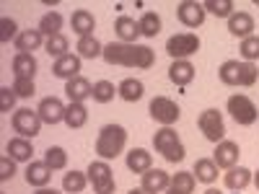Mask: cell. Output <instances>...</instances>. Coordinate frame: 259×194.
<instances>
[{
    "instance_id": "1",
    "label": "cell",
    "mask_w": 259,
    "mask_h": 194,
    "mask_svg": "<svg viewBox=\"0 0 259 194\" xmlns=\"http://www.w3.org/2000/svg\"><path fill=\"white\" fill-rule=\"evenodd\" d=\"M104 62L106 65H122V68H135V70H148V68H153L156 55L148 44L109 41V44H104Z\"/></svg>"
},
{
    "instance_id": "2",
    "label": "cell",
    "mask_w": 259,
    "mask_h": 194,
    "mask_svg": "<svg viewBox=\"0 0 259 194\" xmlns=\"http://www.w3.org/2000/svg\"><path fill=\"white\" fill-rule=\"evenodd\" d=\"M124 145H127V129L122 124H104L96 135V156L101 161H114L124 153Z\"/></svg>"
},
{
    "instance_id": "3",
    "label": "cell",
    "mask_w": 259,
    "mask_h": 194,
    "mask_svg": "<svg viewBox=\"0 0 259 194\" xmlns=\"http://www.w3.org/2000/svg\"><path fill=\"white\" fill-rule=\"evenodd\" d=\"M153 148H156V153H161L168 163H179L187 156V150L179 140V132L174 127H161L153 135Z\"/></svg>"
},
{
    "instance_id": "4",
    "label": "cell",
    "mask_w": 259,
    "mask_h": 194,
    "mask_svg": "<svg viewBox=\"0 0 259 194\" xmlns=\"http://www.w3.org/2000/svg\"><path fill=\"white\" fill-rule=\"evenodd\" d=\"M89 184L94 186V194H114L117 189V179H114V171L109 166V161H91L89 166Z\"/></svg>"
},
{
    "instance_id": "5",
    "label": "cell",
    "mask_w": 259,
    "mask_h": 194,
    "mask_svg": "<svg viewBox=\"0 0 259 194\" xmlns=\"http://www.w3.org/2000/svg\"><path fill=\"white\" fill-rule=\"evenodd\" d=\"M148 112H150V119H153L156 124H161V127H174V124L179 122V117H182L179 104L171 101L168 96H156V99H150Z\"/></svg>"
},
{
    "instance_id": "6",
    "label": "cell",
    "mask_w": 259,
    "mask_h": 194,
    "mask_svg": "<svg viewBox=\"0 0 259 194\" xmlns=\"http://www.w3.org/2000/svg\"><path fill=\"white\" fill-rule=\"evenodd\" d=\"M41 117H39V112L36 109H16L13 112V117H11V127H13V132L18 135V137H26V140H34L39 132H41Z\"/></svg>"
},
{
    "instance_id": "7",
    "label": "cell",
    "mask_w": 259,
    "mask_h": 194,
    "mask_svg": "<svg viewBox=\"0 0 259 194\" xmlns=\"http://www.w3.org/2000/svg\"><path fill=\"white\" fill-rule=\"evenodd\" d=\"M226 106H228V114L233 117V122L241 124V127H251V124L259 119L256 104H254L249 96H244V93H233Z\"/></svg>"
},
{
    "instance_id": "8",
    "label": "cell",
    "mask_w": 259,
    "mask_h": 194,
    "mask_svg": "<svg viewBox=\"0 0 259 194\" xmlns=\"http://www.w3.org/2000/svg\"><path fill=\"white\" fill-rule=\"evenodd\" d=\"M166 52H168L171 60H189L192 55L200 52V36L192 34V31H182V34L168 36Z\"/></svg>"
},
{
    "instance_id": "9",
    "label": "cell",
    "mask_w": 259,
    "mask_h": 194,
    "mask_svg": "<svg viewBox=\"0 0 259 194\" xmlns=\"http://www.w3.org/2000/svg\"><path fill=\"white\" fill-rule=\"evenodd\" d=\"M197 127H200V132L205 135V140H210V142H215V145L226 140V122H223V114H221L218 109H205V112H200Z\"/></svg>"
},
{
    "instance_id": "10",
    "label": "cell",
    "mask_w": 259,
    "mask_h": 194,
    "mask_svg": "<svg viewBox=\"0 0 259 194\" xmlns=\"http://www.w3.org/2000/svg\"><path fill=\"white\" fill-rule=\"evenodd\" d=\"M205 6L197 3V0H182V3L177 6V18H179V24L187 26V29H197L205 24Z\"/></svg>"
},
{
    "instance_id": "11",
    "label": "cell",
    "mask_w": 259,
    "mask_h": 194,
    "mask_svg": "<svg viewBox=\"0 0 259 194\" xmlns=\"http://www.w3.org/2000/svg\"><path fill=\"white\" fill-rule=\"evenodd\" d=\"M239 158H241V148L239 142H233V140H223L215 145L212 150V161L218 168H233V166H239Z\"/></svg>"
},
{
    "instance_id": "12",
    "label": "cell",
    "mask_w": 259,
    "mask_h": 194,
    "mask_svg": "<svg viewBox=\"0 0 259 194\" xmlns=\"http://www.w3.org/2000/svg\"><path fill=\"white\" fill-rule=\"evenodd\" d=\"M65 109H68V106H65L57 96H47V99H41V101H39V106H36V112H39L41 122L50 124V127H55V124L65 122Z\"/></svg>"
},
{
    "instance_id": "13",
    "label": "cell",
    "mask_w": 259,
    "mask_h": 194,
    "mask_svg": "<svg viewBox=\"0 0 259 194\" xmlns=\"http://www.w3.org/2000/svg\"><path fill=\"white\" fill-rule=\"evenodd\" d=\"M140 186L150 194H163L171 186V174H166L163 168H150L140 176Z\"/></svg>"
},
{
    "instance_id": "14",
    "label": "cell",
    "mask_w": 259,
    "mask_h": 194,
    "mask_svg": "<svg viewBox=\"0 0 259 194\" xmlns=\"http://www.w3.org/2000/svg\"><path fill=\"white\" fill-rule=\"evenodd\" d=\"M52 75L60 78V80H65V83L78 78L80 75V57L78 55H65V57L55 60L52 62Z\"/></svg>"
},
{
    "instance_id": "15",
    "label": "cell",
    "mask_w": 259,
    "mask_h": 194,
    "mask_svg": "<svg viewBox=\"0 0 259 194\" xmlns=\"http://www.w3.org/2000/svg\"><path fill=\"white\" fill-rule=\"evenodd\" d=\"M6 156H11L16 163H31L34 161V145L26 137H11L6 142Z\"/></svg>"
},
{
    "instance_id": "16",
    "label": "cell",
    "mask_w": 259,
    "mask_h": 194,
    "mask_svg": "<svg viewBox=\"0 0 259 194\" xmlns=\"http://www.w3.org/2000/svg\"><path fill=\"white\" fill-rule=\"evenodd\" d=\"M91 93H94V83L83 75L65 83V96L70 99V104H85V99H91Z\"/></svg>"
},
{
    "instance_id": "17",
    "label": "cell",
    "mask_w": 259,
    "mask_h": 194,
    "mask_svg": "<svg viewBox=\"0 0 259 194\" xmlns=\"http://www.w3.org/2000/svg\"><path fill=\"white\" fill-rule=\"evenodd\" d=\"M24 174H26V184L34 186V189L50 186V179H52V171H50V166H47L45 161H31V163H26Z\"/></svg>"
},
{
    "instance_id": "18",
    "label": "cell",
    "mask_w": 259,
    "mask_h": 194,
    "mask_svg": "<svg viewBox=\"0 0 259 194\" xmlns=\"http://www.w3.org/2000/svg\"><path fill=\"white\" fill-rule=\"evenodd\" d=\"M45 34H41L39 29H24L18 36H16V50L21 52V55H34V50H41L45 47Z\"/></svg>"
},
{
    "instance_id": "19",
    "label": "cell",
    "mask_w": 259,
    "mask_h": 194,
    "mask_svg": "<svg viewBox=\"0 0 259 194\" xmlns=\"http://www.w3.org/2000/svg\"><path fill=\"white\" fill-rule=\"evenodd\" d=\"M251 181H254V171H249L246 166H233V168H228L226 174H223V184L231 191H241Z\"/></svg>"
},
{
    "instance_id": "20",
    "label": "cell",
    "mask_w": 259,
    "mask_h": 194,
    "mask_svg": "<svg viewBox=\"0 0 259 194\" xmlns=\"http://www.w3.org/2000/svg\"><path fill=\"white\" fill-rule=\"evenodd\" d=\"M228 34L231 36H239V39H246L254 34V16L246 13V11H236L231 18H228Z\"/></svg>"
},
{
    "instance_id": "21",
    "label": "cell",
    "mask_w": 259,
    "mask_h": 194,
    "mask_svg": "<svg viewBox=\"0 0 259 194\" xmlns=\"http://www.w3.org/2000/svg\"><path fill=\"white\" fill-rule=\"evenodd\" d=\"M124 163H127V168L133 171V174H140V176H143L145 171L153 168V156H150L145 148H133V150L124 156Z\"/></svg>"
},
{
    "instance_id": "22",
    "label": "cell",
    "mask_w": 259,
    "mask_h": 194,
    "mask_svg": "<svg viewBox=\"0 0 259 194\" xmlns=\"http://www.w3.org/2000/svg\"><path fill=\"white\" fill-rule=\"evenodd\" d=\"M114 31H117L119 41H124V44H138V36H143L140 34V24L135 18H130V16H119L114 21Z\"/></svg>"
},
{
    "instance_id": "23",
    "label": "cell",
    "mask_w": 259,
    "mask_h": 194,
    "mask_svg": "<svg viewBox=\"0 0 259 194\" xmlns=\"http://www.w3.org/2000/svg\"><path fill=\"white\" fill-rule=\"evenodd\" d=\"M168 80L179 85V88H184V85H189L194 80V65L189 60H174L168 68Z\"/></svg>"
},
{
    "instance_id": "24",
    "label": "cell",
    "mask_w": 259,
    "mask_h": 194,
    "mask_svg": "<svg viewBox=\"0 0 259 194\" xmlns=\"http://www.w3.org/2000/svg\"><path fill=\"white\" fill-rule=\"evenodd\" d=\"M70 26H73V31L78 34V39H80V36H94L96 18H94V13H91V11L78 8V11L70 16Z\"/></svg>"
},
{
    "instance_id": "25",
    "label": "cell",
    "mask_w": 259,
    "mask_h": 194,
    "mask_svg": "<svg viewBox=\"0 0 259 194\" xmlns=\"http://www.w3.org/2000/svg\"><path fill=\"white\" fill-rule=\"evenodd\" d=\"M36 57L34 55H21V52H16V57L11 60V70H13V78H31L34 80V75H36Z\"/></svg>"
},
{
    "instance_id": "26",
    "label": "cell",
    "mask_w": 259,
    "mask_h": 194,
    "mask_svg": "<svg viewBox=\"0 0 259 194\" xmlns=\"http://www.w3.org/2000/svg\"><path fill=\"white\" fill-rule=\"evenodd\" d=\"M117 93H119L122 101L135 104V101H140V99L145 96V85H143V80H138V78H124V80H119V85H117Z\"/></svg>"
},
{
    "instance_id": "27",
    "label": "cell",
    "mask_w": 259,
    "mask_h": 194,
    "mask_svg": "<svg viewBox=\"0 0 259 194\" xmlns=\"http://www.w3.org/2000/svg\"><path fill=\"white\" fill-rule=\"evenodd\" d=\"M192 174L194 179H197L200 184H215L218 181V166H215L212 158H197L194 161V168H192Z\"/></svg>"
},
{
    "instance_id": "28",
    "label": "cell",
    "mask_w": 259,
    "mask_h": 194,
    "mask_svg": "<svg viewBox=\"0 0 259 194\" xmlns=\"http://www.w3.org/2000/svg\"><path fill=\"white\" fill-rule=\"evenodd\" d=\"M62 24H65L62 13H60V11H50V13L41 16V21H39V26H36V29L45 34V39H52V36L62 34Z\"/></svg>"
},
{
    "instance_id": "29",
    "label": "cell",
    "mask_w": 259,
    "mask_h": 194,
    "mask_svg": "<svg viewBox=\"0 0 259 194\" xmlns=\"http://www.w3.org/2000/svg\"><path fill=\"white\" fill-rule=\"evenodd\" d=\"M78 57L80 60H96V57H104V44L96 39V36H80L78 39Z\"/></svg>"
},
{
    "instance_id": "30",
    "label": "cell",
    "mask_w": 259,
    "mask_h": 194,
    "mask_svg": "<svg viewBox=\"0 0 259 194\" xmlns=\"http://www.w3.org/2000/svg\"><path fill=\"white\" fill-rule=\"evenodd\" d=\"M85 186H89V174L85 171H68V174L62 176V191L65 194H80Z\"/></svg>"
},
{
    "instance_id": "31",
    "label": "cell",
    "mask_w": 259,
    "mask_h": 194,
    "mask_svg": "<svg viewBox=\"0 0 259 194\" xmlns=\"http://www.w3.org/2000/svg\"><path fill=\"white\" fill-rule=\"evenodd\" d=\"M85 122H89L85 104H68V109H65V124L70 129H80V127H85Z\"/></svg>"
},
{
    "instance_id": "32",
    "label": "cell",
    "mask_w": 259,
    "mask_h": 194,
    "mask_svg": "<svg viewBox=\"0 0 259 194\" xmlns=\"http://www.w3.org/2000/svg\"><path fill=\"white\" fill-rule=\"evenodd\" d=\"M239 73H241V60H226L221 68H218V78L223 85H231L236 88L239 85Z\"/></svg>"
},
{
    "instance_id": "33",
    "label": "cell",
    "mask_w": 259,
    "mask_h": 194,
    "mask_svg": "<svg viewBox=\"0 0 259 194\" xmlns=\"http://www.w3.org/2000/svg\"><path fill=\"white\" fill-rule=\"evenodd\" d=\"M45 163L50 166V171H65L68 168V150L60 145H50L45 150Z\"/></svg>"
},
{
    "instance_id": "34",
    "label": "cell",
    "mask_w": 259,
    "mask_h": 194,
    "mask_svg": "<svg viewBox=\"0 0 259 194\" xmlns=\"http://www.w3.org/2000/svg\"><path fill=\"white\" fill-rule=\"evenodd\" d=\"M138 24H140V34L148 36V39H153V36L161 34V16L156 11H145Z\"/></svg>"
},
{
    "instance_id": "35",
    "label": "cell",
    "mask_w": 259,
    "mask_h": 194,
    "mask_svg": "<svg viewBox=\"0 0 259 194\" xmlns=\"http://www.w3.org/2000/svg\"><path fill=\"white\" fill-rule=\"evenodd\" d=\"M114 96H119V93H117V85H114L112 80H96V83H94L91 99H94L96 104H109V101H114Z\"/></svg>"
},
{
    "instance_id": "36",
    "label": "cell",
    "mask_w": 259,
    "mask_h": 194,
    "mask_svg": "<svg viewBox=\"0 0 259 194\" xmlns=\"http://www.w3.org/2000/svg\"><path fill=\"white\" fill-rule=\"evenodd\" d=\"M68 50H70V39L65 36V34H57V36H52V39L45 41V52H47L50 57H55V60H60V57H65V55H70Z\"/></svg>"
},
{
    "instance_id": "37",
    "label": "cell",
    "mask_w": 259,
    "mask_h": 194,
    "mask_svg": "<svg viewBox=\"0 0 259 194\" xmlns=\"http://www.w3.org/2000/svg\"><path fill=\"white\" fill-rule=\"evenodd\" d=\"M205 11L207 13H212V16H218V18H231L236 11V3H233V0H205Z\"/></svg>"
},
{
    "instance_id": "38",
    "label": "cell",
    "mask_w": 259,
    "mask_h": 194,
    "mask_svg": "<svg viewBox=\"0 0 259 194\" xmlns=\"http://www.w3.org/2000/svg\"><path fill=\"white\" fill-rule=\"evenodd\" d=\"M171 186H174L177 191H182V194H192L194 186H197V179H194L192 171H179V174L171 176Z\"/></svg>"
},
{
    "instance_id": "39",
    "label": "cell",
    "mask_w": 259,
    "mask_h": 194,
    "mask_svg": "<svg viewBox=\"0 0 259 194\" xmlns=\"http://www.w3.org/2000/svg\"><path fill=\"white\" fill-rule=\"evenodd\" d=\"M239 52H241L244 62H254V60H259V36H256V34H251V36L241 39Z\"/></svg>"
},
{
    "instance_id": "40",
    "label": "cell",
    "mask_w": 259,
    "mask_h": 194,
    "mask_svg": "<svg viewBox=\"0 0 259 194\" xmlns=\"http://www.w3.org/2000/svg\"><path fill=\"white\" fill-rule=\"evenodd\" d=\"M256 78H259V70H256V65H254V62H244V60H241L239 85H241V88H251V85L256 83Z\"/></svg>"
},
{
    "instance_id": "41",
    "label": "cell",
    "mask_w": 259,
    "mask_h": 194,
    "mask_svg": "<svg viewBox=\"0 0 259 194\" xmlns=\"http://www.w3.org/2000/svg\"><path fill=\"white\" fill-rule=\"evenodd\" d=\"M11 88L16 91L18 99H31V96L36 93V85H34L31 78H13V85H11Z\"/></svg>"
},
{
    "instance_id": "42",
    "label": "cell",
    "mask_w": 259,
    "mask_h": 194,
    "mask_svg": "<svg viewBox=\"0 0 259 194\" xmlns=\"http://www.w3.org/2000/svg\"><path fill=\"white\" fill-rule=\"evenodd\" d=\"M16 91L11 85H0V114H11L13 106H16Z\"/></svg>"
},
{
    "instance_id": "43",
    "label": "cell",
    "mask_w": 259,
    "mask_h": 194,
    "mask_svg": "<svg viewBox=\"0 0 259 194\" xmlns=\"http://www.w3.org/2000/svg\"><path fill=\"white\" fill-rule=\"evenodd\" d=\"M18 34H21V31H18V26H16L13 18H0V41H3V44H8L11 39L16 41Z\"/></svg>"
},
{
    "instance_id": "44",
    "label": "cell",
    "mask_w": 259,
    "mask_h": 194,
    "mask_svg": "<svg viewBox=\"0 0 259 194\" xmlns=\"http://www.w3.org/2000/svg\"><path fill=\"white\" fill-rule=\"evenodd\" d=\"M16 176V161L11 156L0 158V181H11Z\"/></svg>"
},
{
    "instance_id": "45",
    "label": "cell",
    "mask_w": 259,
    "mask_h": 194,
    "mask_svg": "<svg viewBox=\"0 0 259 194\" xmlns=\"http://www.w3.org/2000/svg\"><path fill=\"white\" fill-rule=\"evenodd\" d=\"M34 194H65V191H60V189H50V186H45V189H36Z\"/></svg>"
},
{
    "instance_id": "46",
    "label": "cell",
    "mask_w": 259,
    "mask_h": 194,
    "mask_svg": "<svg viewBox=\"0 0 259 194\" xmlns=\"http://www.w3.org/2000/svg\"><path fill=\"white\" fill-rule=\"evenodd\" d=\"M127 194H150V191H145V189H143V186H138V189H130V191H127Z\"/></svg>"
},
{
    "instance_id": "47",
    "label": "cell",
    "mask_w": 259,
    "mask_h": 194,
    "mask_svg": "<svg viewBox=\"0 0 259 194\" xmlns=\"http://www.w3.org/2000/svg\"><path fill=\"white\" fill-rule=\"evenodd\" d=\"M205 194H223V191H221V189H215V186H207Z\"/></svg>"
},
{
    "instance_id": "48",
    "label": "cell",
    "mask_w": 259,
    "mask_h": 194,
    "mask_svg": "<svg viewBox=\"0 0 259 194\" xmlns=\"http://www.w3.org/2000/svg\"><path fill=\"white\" fill-rule=\"evenodd\" d=\"M163 194H182V191H177V189H174V186H168V189H166V191H163Z\"/></svg>"
},
{
    "instance_id": "49",
    "label": "cell",
    "mask_w": 259,
    "mask_h": 194,
    "mask_svg": "<svg viewBox=\"0 0 259 194\" xmlns=\"http://www.w3.org/2000/svg\"><path fill=\"white\" fill-rule=\"evenodd\" d=\"M254 186L259 189V171H256V174H254Z\"/></svg>"
}]
</instances>
